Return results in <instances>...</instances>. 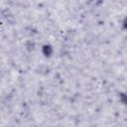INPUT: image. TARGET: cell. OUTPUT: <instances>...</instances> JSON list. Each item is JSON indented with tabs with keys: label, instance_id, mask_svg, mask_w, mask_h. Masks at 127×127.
I'll return each instance as SVG.
<instances>
[{
	"label": "cell",
	"instance_id": "1",
	"mask_svg": "<svg viewBox=\"0 0 127 127\" xmlns=\"http://www.w3.org/2000/svg\"><path fill=\"white\" fill-rule=\"evenodd\" d=\"M43 51H44V54L46 55V56H50L51 54H52V48L50 47V46H45L44 47V49H43Z\"/></svg>",
	"mask_w": 127,
	"mask_h": 127
},
{
	"label": "cell",
	"instance_id": "2",
	"mask_svg": "<svg viewBox=\"0 0 127 127\" xmlns=\"http://www.w3.org/2000/svg\"><path fill=\"white\" fill-rule=\"evenodd\" d=\"M121 99H122V101H123L124 103H126V104H127V95L122 94V95H121Z\"/></svg>",
	"mask_w": 127,
	"mask_h": 127
},
{
	"label": "cell",
	"instance_id": "3",
	"mask_svg": "<svg viewBox=\"0 0 127 127\" xmlns=\"http://www.w3.org/2000/svg\"><path fill=\"white\" fill-rule=\"evenodd\" d=\"M124 26H125V28H127V20L125 21V23H124Z\"/></svg>",
	"mask_w": 127,
	"mask_h": 127
}]
</instances>
